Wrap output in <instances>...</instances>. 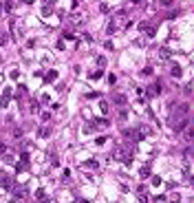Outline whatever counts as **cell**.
Segmentation results:
<instances>
[{
	"label": "cell",
	"instance_id": "ac0fdd59",
	"mask_svg": "<svg viewBox=\"0 0 194 203\" xmlns=\"http://www.w3.org/2000/svg\"><path fill=\"white\" fill-rule=\"evenodd\" d=\"M124 137L126 139H132L134 137V130H124Z\"/></svg>",
	"mask_w": 194,
	"mask_h": 203
},
{
	"label": "cell",
	"instance_id": "e0dca14e",
	"mask_svg": "<svg viewBox=\"0 0 194 203\" xmlns=\"http://www.w3.org/2000/svg\"><path fill=\"white\" fill-rule=\"evenodd\" d=\"M97 66H99V69H104V66H106V58H97Z\"/></svg>",
	"mask_w": 194,
	"mask_h": 203
},
{
	"label": "cell",
	"instance_id": "3957f363",
	"mask_svg": "<svg viewBox=\"0 0 194 203\" xmlns=\"http://www.w3.org/2000/svg\"><path fill=\"white\" fill-rule=\"evenodd\" d=\"M0 185H2V190H9V192H11V188H13V181H11L9 177H2V179H0Z\"/></svg>",
	"mask_w": 194,
	"mask_h": 203
},
{
	"label": "cell",
	"instance_id": "cb8c5ba5",
	"mask_svg": "<svg viewBox=\"0 0 194 203\" xmlns=\"http://www.w3.org/2000/svg\"><path fill=\"white\" fill-rule=\"evenodd\" d=\"M35 197H38V199H44V190L40 188V190H38V192H35Z\"/></svg>",
	"mask_w": 194,
	"mask_h": 203
},
{
	"label": "cell",
	"instance_id": "83f0119b",
	"mask_svg": "<svg viewBox=\"0 0 194 203\" xmlns=\"http://www.w3.org/2000/svg\"><path fill=\"white\" fill-rule=\"evenodd\" d=\"M11 203H20V201H18V199H11Z\"/></svg>",
	"mask_w": 194,
	"mask_h": 203
},
{
	"label": "cell",
	"instance_id": "8fae6325",
	"mask_svg": "<svg viewBox=\"0 0 194 203\" xmlns=\"http://www.w3.org/2000/svg\"><path fill=\"white\" fill-rule=\"evenodd\" d=\"M22 135H25V130H22V128H15L13 130V139H22Z\"/></svg>",
	"mask_w": 194,
	"mask_h": 203
},
{
	"label": "cell",
	"instance_id": "44dd1931",
	"mask_svg": "<svg viewBox=\"0 0 194 203\" xmlns=\"http://www.w3.org/2000/svg\"><path fill=\"white\" fill-rule=\"evenodd\" d=\"M99 11H102V13H106V11H108V5H106V2H102V5H99Z\"/></svg>",
	"mask_w": 194,
	"mask_h": 203
},
{
	"label": "cell",
	"instance_id": "4fadbf2b",
	"mask_svg": "<svg viewBox=\"0 0 194 203\" xmlns=\"http://www.w3.org/2000/svg\"><path fill=\"white\" fill-rule=\"evenodd\" d=\"M183 174L190 179V181H192V168H190V166H185V168H183Z\"/></svg>",
	"mask_w": 194,
	"mask_h": 203
},
{
	"label": "cell",
	"instance_id": "4316f807",
	"mask_svg": "<svg viewBox=\"0 0 194 203\" xmlns=\"http://www.w3.org/2000/svg\"><path fill=\"white\" fill-rule=\"evenodd\" d=\"M139 201H141V203H148V199H146L144 194H139Z\"/></svg>",
	"mask_w": 194,
	"mask_h": 203
},
{
	"label": "cell",
	"instance_id": "2e32d148",
	"mask_svg": "<svg viewBox=\"0 0 194 203\" xmlns=\"http://www.w3.org/2000/svg\"><path fill=\"white\" fill-rule=\"evenodd\" d=\"M20 161H22V164H29V152H22L20 155Z\"/></svg>",
	"mask_w": 194,
	"mask_h": 203
},
{
	"label": "cell",
	"instance_id": "7c38bea8",
	"mask_svg": "<svg viewBox=\"0 0 194 203\" xmlns=\"http://www.w3.org/2000/svg\"><path fill=\"white\" fill-rule=\"evenodd\" d=\"M46 77H49V82H53V79H57V71H49V73H46Z\"/></svg>",
	"mask_w": 194,
	"mask_h": 203
},
{
	"label": "cell",
	"instance_id": "ba28073f",
	"mask_svg": "<svg viewBox=\"0 0 194 203\" xmlns=\"http://www.w3.org/2000/svg\"><path fill=\"white\" fill-rule=\"evenodd\" d=\"M113 102H115V104H119V106H124L126 104V97H124V95H115Z\"/></svg>",
	"mask_w": 194,
	"mask_h": 203
},
{
	"label": "cell",
	"instance_id": "7402d4cb",
	"mask_svg": "<svg viewBox=\"0 0 194 203\" xmlns=\"http://www.w3.org/2000/svg\"><path fill=\"white\" fill-rule=\"evenodd\" d=\"M183 93H185V95H190V93H192V84H190V82H188V86L183 89Z\"/></svg>",
	"mask_w": 194,
	"mask_h": 203
},
{
	"label": "cell",
	"instance_id": "277c9868",
	"mask_svg": "<svg viewBox=\"0 0 194 203\" xmlns=\"http://www.w3.org/2000/svg\"><path fill=\"white\" fill-rule=\"evenodd\" d=\"M38 137H42V139L51 137V128H49V126H40V130H38Z\"/></svg>",
	"mask_w": 194,
	"mask_h": 203
},
{
	"label": "cell",
	"instance_id": "484cf974",
	"mask_svg": "<svg viewBox=\"0 0 194 203\" xmlns=\"http://www.w3.org/2000/svg\"><path fill=\"white\" fill-rule=\"evenodd\" d=\"M113 33H115V25L110 22V25H108V35H113Z\"/></svg>",
	"mask_w": 194,
	"mask_h": 203
},
{
	"label": "cell",
	"instance_id": "9a60e30c",
	"mask_svg": "<svg viewBox=\"0 0 194 203\" xmlns=\"http://www.w3.org/2000/svg\"><path fill=\"white\" fill-rule=\"evenodd\" d=\"M161 58H163V60L170 58V49H168V46H163V49H161Z\"/></svg>",
	"mask_w": 194,
	"mask_h": 203
},
{
	"label": "cell",
	"instance_id": "7a4b0ae2",
	"mask_svg": "<svg viewBox=\"0 0 194 203\" xmlns=\"http://www.w3.org/2000/svg\"><path fill=\"white\" fill-rule=\"evenodd\" d=\"M117 157L124 161V164H130L132 161V150H126V148H121L119 152H117Z\"/></svg>",
	"mask_w": 194,
	"mask_h": 203
},
{
	"label": "cell",
	"instance_id": "9c48e42d",
	"mask_svg": "<svg viewBox=\"0 0 194 203\" xmlns=\"http://www.w3.org/2000/svg\"><path fill=\"white\" fill-rule=\"evenodd\" d=\"M29 106H31V110H33V113H40V104H38L35 99H31V102H29Z\"/></svg>",
	"mask_w": 194,
	"mask_h": 203
},
{
	"label": "cell",
	"instance_id": "5b68a950",
	"mask_svg": "<svg viewBox=\"0 0 194 203\" xmlns=\"http://www.w3.org/2000/svg\"><path fill=\"white\" fill-rule=\"evenodd\" d=\"M170 73H172V77H181V75H183V71H181L179 64H172V66H170Z\"/></svg>",
	"mask_w": 194,
	"mask_h": 203
},
{
	"label": "cell",
	"instance_id": "8992f818",
	"mask_svg": "<svg viewBox=\"0 0 194 203\" xmlns=\"http://www.w3.org/2000/svg\"><path fill=\"white\" fill-rule=\"evenodd\" d=\"M139 174H141L144 179H148V177H150V166H141V168H139Z\"/></svg>",
	"mask_w": 194,
	"mask_h": 203
},
{
	"label": "cell",
	"instance_id": "52a82bcc",
	"mask_svg": "<svg viewBox=\"0 0 194 203\" xmlns=\"http://www.w3.org/2000/svg\"><path fill=\"white\" fill-rule=\"evenodd\" d=\"M9 104V89L5 91V93H2V97H0V106H7Z\"/></svg>",
	"mask_w": 194,
	"mask_h": 203
},
{
	"label": "cell",
	"instance_id": "5bb4252c",
	"mask_svg": "<svg viewBox=\"0 0 194 203\" xmlns=\"http://www.w3.org/2000/svg\"><path fill=\"white\" fill-rule=\"evenodd\" d=\"M15 170H18V172H25V170H29V168H27V164L20 161V164H15Z\"/></svg>",
	"mask_w": 194,
	"mask_h": 203
},
{
	"label": "cell",
	"instance_id": "6da1fadb",
	"mask_svg": "<svg viewBox=\"0 0 194 203\" xmlns=\"http://www.w3.org/2000/svg\"><path fill=\"white\" fill-rule=\"evenodd\" d=\"M11 194H13V199H25L27 194H29V188L27 185H22V183H13V188H11Z\"/></svg>",
	"mask_w": 194,
	"mask_h": 203
},
{
	"label": "cell",
	"instance_id": "d6986e66",
	"mask_svg": "<svg viewBox=\"0 0 194 203\" xmlns=\"http://www.w3.org/2000/svg\"><path fill=\"white\" fill-rule=\"evenodd\" d=\"M0 155H7V144H2V141H0Z\"/></svg>",
	"mask_w": 194,
	"mask_h": 203
},
{
	"label": "cell",
	"instance_id": "603a6c76",
	"mask_svg": "<svg viewBox=\"0 0 194 203\" xmlns=\"http://www.w3.org/2000/svg\"><path fill=\"white\" fill-rule=\"evenodd\" d=\"M126 117H128V113H126V110H121V113H119V122H126Z\"/></svg>",
	"mask_w": 194,
	"mask_h": 203
},
{
	"label": "cell",
	"instance_id": "d4e9b609",
	"mask_svg": "<svg viewBox=\"0 0 194 203\" xmlns=\"http://www.w3.org/2000/svg\"><path fill=\"white\" fill-rule=\"evenodd\" d=\"M99 108H102V113H106V110H108V104H106V102H102Z\"/></svg>",
	"mask_w": 194,
	"mask_h": 203
},
{
	"label": "cell",
	"instance_id": "30bf717a",
	"mask_svg": "<svg viewBox=\"0 0 194 203\" xmlns=\"http://www.w3.org/2000/svg\"><path fill=\"white\" fill-rule=\"evenodd\" d=\"M53 11V5H42V15H49Z\"/></svg>",
	"mask_w": 194,
	"mask_h": 203
},
{
	"label": "cell",
	"instance_id": "ffe728a7",
	"mask_svg": "<svg viewBox=\"0 0 194 203\" xmlns=\"http://www.w3.org/2000/svg\"><path fill=\"white\" fill-rule=\"evenodd\" d=\"M183 157H192V148H190V146L183 150Z\"/></svg>",
	"mask_w": 194,
	"mask_h": 203
}]
</instances>
